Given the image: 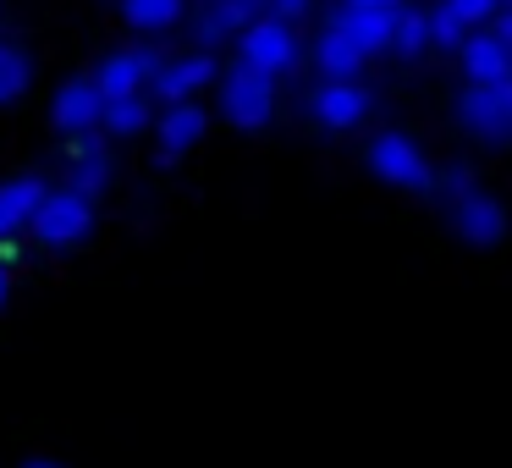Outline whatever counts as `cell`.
<instances>
[{
    "label": "cell",
    "instance_id": "obj_2",
    "mask_svg": "<svg viewBox=\"0 0 512 468\" xmlns=\"http://www.w3.org/2000/svg\"><path fill=\"white\" fill-rule=\"evenodd\" d=\"M23 232H34V243L50 248V254L89 243V232H94V199H83V193H72V188H45V199L34 204V215H28Z\"/></svg>",
    "mask_w": 512,
    "mask_h": 468
},
{
    "label": "cell",
    "instance_id": "obj_16",
    "mask_svg": "<svg viewBox=\"0 0 512 468\" xmlns=\"http://www.w3.org/2000/svg\"><path fill=\"white\" fill-rule=\"evenodd\" d=\"M39 199H45V182L39 177H6L0 182V243L23 237V226H28V215H34Z\"/></svg>",
    "mask_w": 512,
    "mask_h": 468
},
{
    "label": "cell",
    "instance_id": "obj_26",
    "mask_svg": "<svg viewBox=\"0 0 512 468\" xmlns=\"http://www.w3.org/2000/svg\"><path fill=\"white\" fill-rule=\"evenodd\" d=\"M23 468H61V463H50V457H34V463H23Z\"/></svg>",
    "mask_w": 512,
    "mask_h": 468
},
{
    "label": "cell",
    "instance_id": "obj_24",
    "mask_svg": "<svg viewBox=\"0 0 512 468\" xmlns=\"http://www.w3.org/2000/svg\"><path fill=\"white\" fill-rule=\"evenodd\" d=\"M342 6H358V12H397L402 0H342Z\"/></svg>",
    "mask_w": 512,
    "mask_h": 468
},
{
    "label": "cell",
    "instance_id": "obj_7",
    "mask_svg": "<svg viewBox=\"0 0 512 468\" xmlns=\"http://www.w3.org/2000/svg\"><path fill=\"white\" fill-rule=\"evenodd\" d=\"M463 61V83H507L512 78V50H507V17L468 28V39L457 45Z\"/></svg>",
    "mask_w": 512,
    "mask_h": 468
},
{
    "label": "cell",
    "instance_id": "obj_13",
    "mask_svg": "<svg viewBox=\"0 0 512 468\" xmlns=\"http://www.w3.org/2000/svg\"><path fill=\"white\" fill-rule=\"evenodd\" d=\"M265 12V0H210L193 23V50H221L226 39H237L254 17Z\"/></svg>",
    "mask_w": 512,
    "mask_h": 468
},
{
    "label": "cell",
    "instance_id": "obj_10",
    "mask_svg": "<svg viewBox=\"0 0 512 468\" xmlns=\"http://www.w3.org/2000/svg\"><path fill=\"white\" fill-rule=\"evenodd\" d=\"M215 72H221L215 50H188V56L160 61L155 78H149V89H155V100H160V105H171V100H193L199 89H210Z\"/></svg>",
    "mask_w": 512,
    "mask_h": 468
},
{
    "label": "cell",
    "instance_id": "obj_5",
    "mask_svg": "<svg viewBox=\"0 0 512 468\" xmlns=\"http://www.w3.org/2000/svg\"><path fill=\"white\" fill-rule=\"evenodd\" d=\"M276 83L281 78H265V72H254V67L237 61V67L221 78V116L232 127H243V133L270 127V116H276Z\"/></svg>",
    "mask_w": 512,
    "mask_h": 468
},
{
    "label": "cell",
    "instance_id": "obj_25",
    "mask_svg": "<svg viewBox=\"0 0 512 468\" xmlns=\"http://www.w3.org/2000/svg\"><path fill=\"white\" fill-rule=\"evenodd\" d=\"M6 298H12V265L0 259V309H6Z\"/></svg>",
    "mask_w": 512,
    "mask_h": 468
},
{
    "label": "cell",
    "instance_id": "obj_4",
    "mask_svg": "<svg viewBox=\"0 0 512 468\" xmlns=\"http://www.w3.org/2000/svg\"><path fill=\"white\" fill-rule=\"evenodd\" d=\"M237 56H243V67L265 72V78H287V72L298 67V34H292L287 17L259 12L254 23L237 34Z\"/></svg>",
    "mask_w": 512,
    "mask_h": 468
},
{
    "label": "cell",
    "instance_id": "obj_9",
    "mask_svg": "<svg viewBox=\"0 0 512 468\" xmlns=\"http://www.w3.org/2000/svg\"><path fill=\"white\" fill-rule=\"evenodd\" d=\"M446 210H452L457 237L474 243V248H496L501 237H507V210H501V199H496V193H485L479 182H474V188H463L457 199H446Z\"/></svg>",
    "mask_w": 512,
    "mask_h": 468
},
{
    "label": "cell",
    "instance_id": "obj_21",
    "mask_svg": "<svg viewBox=\"0 0 512 468\" xmlns=\"http://www.w3.org/2000/svg\"><path fill=\"white\" fill-rule=\"evenodd\" d=\"M424 23H430V50H457L468 39V23L446 6V0H435V6H424Z\"/></svg>",
    "mask_w": 512,
    "mask_h": 468
},
{
    "label": "cell",
    "instance_id": "obj_22",
    "mask_svg": "<svg viewBox=\"0 0 512 468\" xmlns=\"http://www.w3.org/2000/svg\"><path fill=\"white\" fill-rule=\"evenodd\" d=\"M463 188H474V171L457 160V166H446V171H435V188H430V199H457Z\"/></svg>",
    "mask_w": 512,
    "mask_h": 468
},
{
    "label": "cell",
    "instance_id": "obj_20",
    "mask_svg": "<svg viewBox=\"0 0 512 468\" xmlns=\"http://www.w3.org/2000/svg\"><path fill=\"white\" fill-rule=\"evenodd\" d=\"M149 122H155V111H149L144 94H122V100L100 105V133L105 138H138Z\"/></svg>",
    "mask_w": 512,
    "mask_h": 468
},
{
    "label": "cell",
    "instance_id": "obj_15",
    "mask_svg": "<svg viewBox=\"0 0 512 468\" xmlns=\"http://www.w3.org/2000/svg\"><path fill=\"white\" fill-rule=\"evenodd\" d=\"M116 12H122V23L133 28V34L160 39V34H171V28H182L188 0H116Z\"/></svg>",
    "mask_w": 512,
    "mask_h": 468
},
{
    "label": "cell",
    "instance_id": "obj_17",
    "mask_svg": "<svg viewBox=\"0 0 512 468\" xmlns=\"http://www.w3.org/2000/svg\"><path fill=\"white\" fill-rule=\"evenodd\" d=\"M364 50L353 45V34H347L342 23H325L320 45H314V67H320V78H358L364 72Z\"/></svg>",
    "mask_w": 512,
    "mask_h": 468
},
{
    "label": "cell",
    "instance_id": "obj_23",
    "mask_svg": "<svg viewBox=\"0 0 512 468\" xmlns=\"http://www.w3.org/2000/svg\"><path fill=\"white\" fill-rule=\"evenodd\" d=\"M265 12H276V17H287V23H292V17H309L314 12V0H265Z\"/></svg>",
    "mask_w": 512,
    "mask_h": 468
},
{
    "label": "cell",
    "instance_id": "obj_3",
    "mask_svg": "<svg viewBox=\"0 0 512 468\" xmlns=\"http://www.w3.org/2000/svg\"><path fill=\"white\" fill-rule=\"evenodd\" d=\"M457 127L490 149H507L512 133V78L507 83H463L457 94Z\"/></svg>",
    "mask_w": 512,
    "mask_h": 468
},
{
    "label": "cell",
    "instance_id": "obj_19",
    "mask_svg": "<svg viewBox=\"0 0 512 468\" xmlns=\"http://www.w3.org/2000/svg\"><path fill=\"white\" fill-rule=\"evenodd\" d=\"M34 89V56L17 39H0V111H12Z\"/></svg>",
    "mask_w": 512,
    "mask_h": 468
},
{
    "label": "cell",
    "instance_id": "obj_14",
    "mask_svg": "<svg viewBox=\"0 0 512 468\" xmlns=\"http://www.w3.org/2000/svg\"><path fill=\"white\" fill-rule=\"evenodd\" d=\"M155 133H160V166H171V160H182L188 149H199V138L210 133V111L193 105V100H171Z\"/></svg>",
    "mask_w": 512,
    "mask_h": 468
},
{
    "label": "cell",
    "instance_id": "obj_18",
    "mask_svg": "<svg viewBox=\"0 0 512 468\" xmlns=\"http://www.w3.org/2000/svg\"><path fill=\"white\" fill-rule=\"evenodd\" d=\"M386 50H391V56H402V61H413V56H424V50H430V23H424V6H408V0H402L397 12H391Z\"/></svg>",
    "mask_w": 512,
    "mask_h": 468
},
{
    "label": "cell",
    "instance_id": "obj_6",
    "mask_svg": "<svg viewBox=\"0 0 512 468\" xmlns=\"http://www.w3.org/2000/svg\"><path fill=\"white\" fill-rule=\"evenodd\" d=\"M309 116L320 133H358V127L375 116V94L358 78H325L320 89L309 94Z\"/></svg>",
    "mask_w": 512,
    "mask_h": 468
},
{
    "label": "cell",
    "instance_id": "obj_11",
    "mask_svg": "<svg viewBox=\"0 0 512 468\" xmlns=\"http://www.w3.org/2000/svg\"><path fill=\"white\" fill-rule=\"evenodd\" d=\"M111 182V155H105V133H67V188L83 199H100Z\"/></svg>",
    "mask_w": 512,
    "mask_h": 468
},
{
    "label": "cell",
    "instance_id": "obj_1",
    "mask_svg": "<svg viewBox=\"0 0 512 468\" xmlns=\"http://www.w3.org/2000/svg\"><path fill=\"white\" fill-rule=\"evenodd\" d=\"M364 166H369L375 182H386V188H397V193H419V199H430V188H435L430 155H424V144L413 133H402V127H386V133L369 138Z\"/></svg>",
    "mask_w": 512,
    "mask_h": 468
},
{
    "label": "cell",
    "instance_id": "obj_12",
    "mask_svg": "<svg viewBox=\"0 0 512 468\" xmlns=\"http://www.w3.org/2000/svg\"><path fill=\"white\" fill-rule=\"evenodd\" d=\"M100 105L105 94L94 89V78H67L56 94H50V122H56V133H94L100 127Z\"/></svg>",
    "mask_w": 512,
    "mask_h": 468
},
{
    "label": "cell",
    "instance_id": "obj_8",
    "mask_svg": "<svg viewBox=\"0 0 512 468\" xmlns=\"http://www.w3.org/2000/svg\"><path fill=\"white\" fill-rule=\"evenodd\" d=\"M160 50L149 45H122V50H105L100 67H94V89L105 94V100H122V94H149V78H155L160 67Z\"/></svg>",
    "mask_w": 512,
    "mask_h": 468
}]
</instances>
